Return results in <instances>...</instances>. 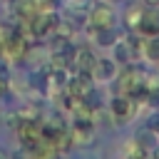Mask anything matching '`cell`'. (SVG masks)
<instances>
[{
    "mask_svg": "<svg viewBox=\"0 0 159 159\" xmlns=\"http://www.w3.org/2000/svg\"><path fill=\"white\" fill-rule=\"evenodd\" d=\"M144 80H147V72L142 67H127L117 80V94L139 97L142 89H144Z\"/></svg>",
    "mask_w": 159,
    "mask_h": 159,
    "instance_id": "6da1fadb",
    "label": "cell"
},
{
    "mask_svg": "<svg viewBox=\"0 0 159 159\" xmlns=\"http://www.w3.org/2000/svg\"><path fill=\"white\" fill-rule=\"evenodd\" d=\"M15 129H17L20 142H22L27 149L45 139V124H42L40 119H20V124H17Z\"/></svg>",
    "mask_w": 159,
    "mask_h": 159,
    "instance_id": "7a4b0ae2",
    "label": "cell"
},
{
    "mask_svg": "<svg viewBox=\"0 0 159 159\" xmlns=\"http://www.w3.org/2000/svg\"><path fill=\"white\" fill-rule=\"evenodd\" d=\"M27 22H30V32H32V37H35V40H40V37H47L50 32H55V30H57L60 17H57L55 12H37V15H35V17H30Z\"/></svg>",
    "mask_w": 159,
    "mask_h": 159,
    "instance_id": "3957f363",
    "label": "cell"
},
{
    "mask_svg": "<svg viewBox=\"0 0 159 159\" xmlns=\"http://www.w3.org/2000/svg\"><path fill=\"white\" fill-rule=\"evenodd\" d=\"M27 45H30V42H27L17 30H12V35L2 42V55H5L7 60H12V62H20V60H25Z\"/></svg>",
    "mask_w": 159,
    "mask_h": 159,
    "instance_id": "277c9868",
    "label": "cell"
},
{
    "mask_svg": "<svg viewBox=\"0 0 159 159\" xmlns=\"http://www.w3.org/2000/svg\"><path fill=\"white\" fill-rule=\"evenodd\" d=\"M134 112H137V99H134V97H129V94H117V97L112 99V114H114V119H119V122L132 119Z\"/></svg>",
    "mask_w": 159,
    "mask_h": 159,
    "instance_id": "5b68a950",
    "label": "cell"
},
{
    "mask_svg": "<svg viewBox=\"0 0 159 159\" xmlns=\"http://www.w3.org/2000/svg\"><path fill=\"white\" fill-rule=\"evenodd\" d=\"M94 89V82H92V75L89 72H80L77 77H72L67 82V94H75V97H89Z\"/></svg>",
    "mask_w": 159,
    "mask_h": 159,
    "instance_id": "8992f818",
    "label": "cell"
},
{
    "mask_svg": "<svg viewBox=\"0 0 159 159\" xmlns=\"http://www.w3.org/2000/svg\"><path fill=\"white\" fill-rule=\"evenodd\" d=\"M137 30H139L144 37L159 35V12H157V10H152V7H149V10L144 7V12H142V20H139Z\"/></svg>",
    "mask_w": 159,
    "mask_h": 159,
    "instance_id": "52a82bcc",
    "label": "cell"
},
{
    "mask_svg": "<svg viewBox=\"0 0 159 159\" xmlns=\"http://www.w3.org/2000/svg\"><path fill=\"white\" fill-rule=\"evenodd\" d=\"M89 25L92 27H112V20H114V12L109 10V5H94L92 12L87 15Z\"/></svg>",
    "mask_w": 159,
    "mask_h": 159,
    "instance_id": "ba28073f",
    "label": "cell"
},
{
    "mask_svg": "<svg viewBox=\"0 0 159 159\" xmlns=\"http://www.w3.org/2000/svg\"><path fill=\"white\" fill-rule=\"evenodd\" d=\"M94 62H97V57H94V52L89 47H77L75 50V67H77V72H89L92 75Z\"/></svg>",
    "mask_w": 159,
    "mask_h": 159,
    "instance_id": "9c48e42d",
    "label": "cell"
},
{
    "mask_svg": "<svg viewBox=\"0 0 159 159\" xmlns=\"http://www.w3.org/2000/svg\"><path fill=\"white\" fill-rule=\"evenodd\" d=\"M157 139H159V137H157V132L144 127V129H139V132H137V137H134V144H137V147H139L144 154H149V152H154V147H157Z\"/></svg>",
    "mask_w": 159,
    "mask_h": 159,
    "instance_id": "30bf717a",
    "label": "cell"
},
{
    "mask_svg": "<svg viewBox=\"0 0 159 159\" xmlns=\"http://www.w3.org/2000/svg\"><path fill=\"white\" fill-rule=\"evenodd\" d=\"M114 72H117V67L112 60H97L94 70H92V80H112Z\"/></svg>",
    "mask_w": 159,
    "mask_h": 159,
    "instance_id": "8fae6325",
    "label": "cell"
},
{
    "mask_svg": "<svg viewBox=\"0 0 159 159\" xmlns=\"http://www.w3.org/2000/svg\"><path fill=\"white\" fill-rule=\"evenodd\" d=\"M72 139H77L80 144H87V142H92V122H75V127H72Z\"/></svg>",
    "mask_w": 159,
    "mask_h": 159,
    "instance_id": "7c38bea8",
    "label": "cell"
},
{
    "mask_svg": "<svg viewBox=\"0 0 159 159\" xmlns=\"http://www.w3.org/2000/svg\"><path fill=\"white\" fill-rule=\"evenodd\" d=\"M15 10H17V15H20L22 20H30V17H35L37 12H42V10H40V2H37V0H17Z\"/></svg>",
    "mask_w": 159,
    "mask_h": 159,
    "instance_id": "4fadbf2b",
    "label": "cell"
},
{
    "mask_svg": "<svg viewBox=\"0 0 159 159\" xmlns=\"http://www.w3.org/2000/svg\"><path fill=\"white\" fill-rule=\"evenodd\" d=\"M92 32H94V40H97V45H102V47H107V45H114L112 27H92Z\"/></svg>",
    "mask_w": 159,
    "mask_h": 159,
    "instance_id": "5bb4252c",
    "label": "cell"
},
{
    "mask_svg": "<svg viewBox=\"0 0 159 159\" xmlns=\"http://www.w3.org/2000/svg\"><path fill=\"white\" fill-rule=\"evenodd\" d=\"M144 55L154 62H159V35H152L149 40H144Z\"/></svg>",
    "mask_w": 159,
    "mask_h": 159,
    "instance_id": "9a60e30c",
    "label": "cell"
},
{
    "mask_svg": "<svg viewBox=\"0 0 159 159\" xmlns=\"http://www.w3.org/2000/svg\"><path fill=\"white\" fill-rule=\"evenodd\" d=\"M129 57H132V42L129 40L127 42H114V60L129 62Z\"/></svg>",
    "mask_w": 159,
    "mask_h": 159,
    "instance_id": "2e32d148",
    "label": "cell"
},
{
    "mask_svg": "<svg viewBox=\"0 0 159 159\" xmlns=\"http://www.w3.org/2000/svg\"><path fill=\"white\" fill-rule=\"evenodd\" d=\"M142 12H144V7L142 5H129V10H127V27H137L139 25V20H142Z\"/></svg>",
    "mask_w": 159,
    "mask_h": 159,
    "instance_id": "e0dca14e",
    "label": "cell"
},
{
    "mask_svg": "<svg viewBox=\"0 0 159 159\" xmlns=\"http://www.w3.org/2000/svg\"><path fill=\"white\" fill-rule=\"evenodd\" d=\"M10 92V77H7V70L0 67V97H5Z\"/></svg>",
    "mask_w": 159,
    "mask_h": 159,
    "instance_id": "ac0fdd59",
    "label": "cell"
},
{
    "mask_svg": "<svg viewBox=\"0 0 159 159\" xmlns=\"http://www.w3.org/2000/svg\"><path fill=\"white\" fill-rule=\"evenodd\" d=\"M142 2H144L147 7H157V5H159V0H142Z\"/></svg>",
    "mask_w": 159,
    "mask_h": 159,
    "instance_id": "d6986e66",
    "label": "cell"
},
{
    "mask_svg": "<svg viewBox=\"0 0 159 159\" xmlns=\"http://www.w3.org/2000/svg\"><path fill=\"white\" fill-rule=\"evenodd\" d=\"M0 55H2V42H0Z\"/></svg>",
    "mask_w": 159,
    "mask_h": 159,
    "instance_id": "ffe728a7",
    "label": "cell"
},
{
    "mask_svg": "<svg viewBox=\"0 0 159 159\" xmlns=\"http://www.w3.org/2000/svg\"><path fill=\"white\" fill-rule=\"evenodd\" d=\"M109 2H119V0H109Z\"/></svg>",
    "mask_w": 159,
    "mask_h": 159,
    "instance_id": "44dd1931",
    "label": "cell"
}]
</instances>
